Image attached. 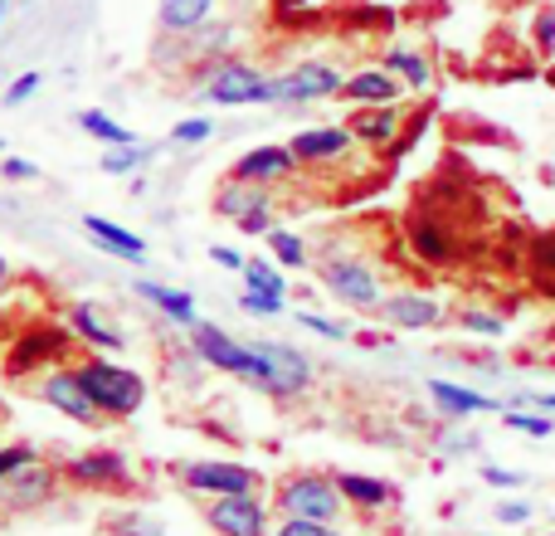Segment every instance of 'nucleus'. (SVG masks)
<instances>
[{"instance_id":"obj_1","label":"nucleus","mask_w":555,"mask_h":536,"mask_svg":"<svg viewBox=\"0 0 555 536\" xmlns=\"http://www.w3.org/2000/svg\"><path fill=\"white\" fill-rule=\"evenodd\" d=\"M78 385H83V395L103 410V420H127V414H137L146 400V381L117 361L78 366Z\"/></svg>"},{"instance_id":"obj_2","label":"nucleus","mask_w":555,"mask_h":536,"mask_svg":"<svg viewBox=\"0 0 555 536\" xmlns=\"http://www.w3.org/2000/svg\"><path fill=\"white\" fill-rule=\"evenodd\" d=\"M249 385H259L263 395H278V400L302 395L307 385H312V361H307L297 346H287V342H254Z\"/></svg>"},{"instance_id":"obj_3","label":"nucleus","mask_w":555,"mask_h":536,"mask_svg":"<svg viewBox=\"0 0 555 536\" xmlns=\"http://www.w3.org/2000/svg\"><path fill=\"white\" fill-rule=\"evenodd\" d=\"M205 98L215 107H254V103H278V78H263L254 64L244 59H220L210 68Z\"/></svg>"},{"instance_id":"obj_4","label":"nucleus","mask_w":555,"mask_h":536,"mask_svg":"<svg viewBox=\"0 0 555 536\" xmlns=\"http://www.w3.org/2000/svg\"><path fill=\"white\" fill-rule=\"evenodd\" d=\"M346 508L336 478H322V473H293V478L278 488V512L283 518H307V522H336Z\"/></svg>"},{"instance_id":"obj_5","label":"nucleus","mask_w":555,"mask_h":536,"mask_svg":"<svg viewBox=\"0 0 555 536\" xmlns=\"http://www.w3.org/2000/svg\"><path fill=\"white\" fill-rule=\"evenodd\" d=\"M322 288L336 297L341 307H380L385 293H380V273H375L365 259H351V254H341V259H322Z\"/></svg>"},{"instance_id":"obj_6","label":"nucleus","mask_w":555,"mask_h":536,"mask_svg":"<svg viewBox=\"0 0 555 536\" xmlns=\"http://www.w3.org/2000/svg\"><path fill=\"white\" fill-rule=\"evenodd\" d=\"M191 356H201L205 366H215V371L234 375V381H249V375H254V346L234 342L224 327L195 322V327H191Z\"/></svg>"},{"instance_id":"obj_7","label":"nucleus","mask_w":555,"mask_h":536,"mask_svg":"<svg viewBox=\"0 0 555 536\" xmlns=\"http://www.w3.org/2000/svg\"><path fill=\"white\" fill-rule=\"evenodd\" d=\"M181 483L191 493H210V498H234V493H259V473L249 463L210 459V463H185Z\"/></svg>"},{"instance_id":"obj_8","label":"nucleus","mask_w":555,"mask_h":536,"mask_svg":"<svg viewBox=\"0 0 555 536\" xmlns=\"http://www.w3.org/2000/svg\"><path fill=\"white\" fill-rule=\"evenodd\" d=\"M205 522H210L220 536H273L269 532V508H263L259 493H234V498H215L205 508Z\"/></svg>"},{"instance_id":"obj_9","label":"nucleus","mask_w":555,"mask_h":536,"mask_svg":"<svg viewBox=\"0 0 555 536\" xmlns=\"http://www.w3.org/2000/svg\"><path fill=\"white\" fill-rule=\"evenodd\" d=\"M346 88V78L336 74L332 64H317V59H307V64L287 68L283 78H278V103H322V98H336Z\"/></svg>"},{"instance_id":"obj_10","label":"nucleus","mask_w":555,"mask_h":536,"mask_svg":"<svg viewBox=\"0 0 555 536\" xmlns=\"http://www.w3.org/2000/svg\"><path fill=\"white\" fill-rule=\"evenodd\" d=\"M39 395H44V405H54V410L68 414L74 424H103V410L83 395L78 371H49L44 381H39Z\"/></svg>"},{"instance_id":"obj_11","label":"nucleus","mask_w":555,"mask_h":536,"mask_svg":"<svg viewBox=\"0 0 555 536\" xmlns=\"http://www.w3.org/2000/svg\"><path fill=\"white\" fill-rule=\"evenodd\" d=\"M297 156H293V146H254V152H244L240 162H234V181H249V186H273V181H287V176L297 171Z\"/></svg>"},{"instance_id":"obj_12","label":"nucleus","mask_w":555,"mask_h":536,"mask_svg":"<svg viewBox=\"0 0 555 536\" xmlns=\"http://www.w3.org/2000/svg\"><path fill=\"white\" fill-rule=\"evenodd\" d=\"M54 488H59V473L54 469H44V463H29V469H20L10 483H0V502L5 508H20V512H35V508H44L49 498H54Z\"/></svg>"},{"instance_id":"obj_13","label":"nucleus","mask_w":555,"mask_h":536,"mask_svg":"<svg viewBox=\"0 0 555 536\" xmlns=\"http://www.w3.org/2000/svg\"><path fill=\"white\" fill-rule=\"evenodd\" d=\"M68 483H83V488H117L127 483V459L113 449H93V454H74L64 463Z\"/></svg>"},{"instance_id":"obj_14","label":"nucleus","mask_w":555,"mask_h":536,"mask_svg":"<svg viewBox=\"0 0 555 536\" xmlns=\"http://www.w3.org/2000/svg\"><path fill=\"white\" fill-rule=\"evenodd\" d=\"M375 312H380V322L400 327V332H424V327L439 322V303L424 293H390Z\"/></svg>"},{"instance_id":"obj_15","label":"nucleus","mask_w":555,"mask_h":536,"mask_svg":"<svg viewBox=\"0 0 555 536\" xmlns=\"http://www.w3.org/2000/svg\"><path fill=\"white\" fill-rule=\"evenodd\" d=\"M400 88L404 84L390 74V68L375 64V68H361V74L346 78L341 98H346V103H356V107H380V103H395V98H400Z\"/></svg>"},{"instance_id":"obj_16","label":"nucleus","mask_w":555,"mask_h":536,"mask_svg":"<svg viewBox=\"0 0 555 536\" xmlns=\"http://www.w3.org/2000/svg\"><path fill=\"white\" fill-rule=\"evenodd\" d=\"M210 20H215V0H162V5H156V25H162V35L195 39Z\"/></svg>"},{"instance_id":"obj_17","label":"nucleus","mask_w":555,"mask_h":536,"mask_svg":"<svg viewBox=\"0 0 555 536\" xmlns=\"http://www.w3.org/2000/svg\"><path fill=\"white\" fill-rule=\"evenodd\" d=\"M83 230L93 234V244H98V250L117 254V259H127V264H142V259H146V240H142V234L122 230V225L103 220V215H83Z\"/></svg>"},{"instance_id":"obj_18","label":"nucleus","mask_w":555,"mask_h":536,"mask_svg":"<svg viewBox=\"0 0 555 536\" xmlns=\"http://www.w3.org/2000/svg\"><path fill=\"white\" fill-rule=\"evenodd\" d=\"M346 127H351L356 142L390 146L395 137H400V113H395V103H380V107H356V113L346 117Z\"/></svg>"},{"instance_id":"obj_19","label":"nucleus","mask_w":555,"mask_h":536,"mask_svg":"<svg viewBox=\"0 0 555 536\" xmlns=\"http://www.w3.org/2000/svg\"><path fill=\"white\" fill-rule=\"evenodd\" d=\"M68 332H78L88 346H98V352H113V356H122L127 352V342H122V332H117L113 322H103L98 317V307H88V303H74L68 307Z\"/></svg>"},{"instance_id":"obj_20","label":"nucleus","mask_w":555,"mask_h":536,"mask_svg":"<svg viewBox=\"0 0 555 536\" xmlns=\"http://www.w3.org/2000/svg\"><path fill=\"white\" fill-rule=\"evenodd\" d=\"M351 142H356L351 127H307V132H297L287 146H293L297 162H332V156H341Z\"/></svg>"},{"instance_id":"obj_21","label":"nucleus","mask_w":555,"mask_h":536,"mask_svg":"<svg viewBox=\"0 0 555 536\" xmlns=\"http://www.w3.org/2000/svg\"><path fill=\"white\" fill-rule=\"evenodd\" d=\"M404 234H410V250L420 254L424 264H449L453 250H459V244H453V234H449V225H439V220H420V215H414Z\"/></svg>"},{"instance_id":"obj_22","label":"nucleus","mask_w":555,"mask_h":536,"mask_svg":"<svg viewBox=\"0 0 555 536\" xmlns=\"http://www.w3.org/2000/svg\"><path fill=\"white\" fill-rule=\"evenodd\" d=\"M259 205H273L269 186H249V181H234V176L220 186V195H215V210H220L224 220H234V225H240L244 215H254Z\"/></svg>"},{"instance_id":"obj_23","label":"nucleus","mask_w":555,"mask_h":536,"mask_svg":"<svg viewBox=\"0 0 555 536\" xmlns=\"http://www.w3.org/2000/svg\"><path fill=\"white\" fill-rule=\"evenodd\" d=\"M336 488H341L346 508H356V512H380L390 502V483L365 478V473H336Z\"/></svg>"},{"instance_id":"obj_24","label":"nucleus","mask_w":555,"mask_h":536,"mask_svg":"<svg viewBox=\"0 0 555 536\" xmlns=\"http://www.w3.org/2000/svg\"><path fill=\"white\" fill-rule=\"evenodd\" d=\"M429 395L434 405H439L443 414H482V410H498V400H488V395L468 391V385H453V381H429Z\"/></svg>"},{"instance_id":"obj_25","label":"nucleus","mask_w":555,"mask_h":536,"mask_svg":"<svg viewBox=\"0 0 555 536\" xmlns=\"http://www.w3.org/2000/svg\"><path fill=\"white\" fill-rule=\"evenodd\" d=\"M137 297H146V303H156L171 322L181 327H195L201 317H195V297L191 293H176V288H162V283H146V278H137Z\"/></svg>"},{"instance_id":"obj_26","label":"nucleus","mask_w":555,"mask_h":536,"mask_svg":"<svg viewBox=\"0 0 555 536\" xmlns=\"http://www.w3.org/2000/svg\"><path fill=\"white\" fill-rule=\"evenodd\" d=\"M385 68H390V74L400 78L404 88H414V93H424V88L434 84V68H429V59H424V54H414V49H404V44H395L390 54H385Z\"/></svg>"},{"instance_id":"obj_27","label":"nucleus","mask_w":555,"mask_h":536,"mask_svg":"<svg viewBox=\"0 0 555 536\" xmlns=\"http://www.w3.org/2000/svg\"><path fill=\"white\" fill-rule=\"evenodd\" d=\"M78 127H83L88 137H98L103 146H132V142H137V137L127 132L122 123H113L103 107H88V113H78Z\"/></svg>"},{"instance_id":"obj_28","label":"nucleus","mask_w":555,"mask_h":536,"mask_svg":"<svg viewBox=\"0 0 555 536\" xmlns=\"http://www.w3.org/2000/svg\"><path fill=\"white\" fill-rule=\"evenodd\" d=\"M269 250H273V259L283 264V268H307V244H302V234L273 230V234H269Z\"/></svg>"},{"instance_id":"obj_29","label":"nucleus","mask_w":555,"mask_h":536,"mask_svg":"<svg viewBox=\"0 0 555 536\" xmlns=\"http://www.w3.org/2000/svg\"><path fill=\"white\" fill-rule=\"evenodd\" d=\"M59 346H64V342H59V336H54V332H39V336H25V342H20V346H15V361H10V366H15V371H25V366H39V361H49V356H44V352H59Z\"/></svg>"},{"instance_id":"obj_30","label":"nucleus","mask_w":555,"mask_h":536,"mask_svg":"<svg viewBox=\"0 0 555 536\" xmlns=\"http://www.w3.org/2000/svg\"><path fill=\"white\" fill-rule=\"evenodd\" d=\"M244 288H254V293H287V278L278 273V264L249 259L244 264Z\"/></svg>"},{"instance_id":"obj_31","label":"nucleus","mask_w":555,"mask_h":536,"mask_svg":"<svg viewBox=\"0 0 555 536\" xmlns=\"http://www.w3.org/2000/svg\"><path fill=\"white\" fill-rule=\"evenodd\" d=\"M146 156H152V152H146V146H107V152H103V171L107 176H132L137 171V166H146Z\"/></svg>"},{"instance_id":"obj_32","label":"nucleus","mask_w":555,"mask_h":536,"mask_svg":"<svg viewBox=\"0 0 555 536\" xmlns=\"http://www.w3.org/2000/svg\"><path fill=\"white\" fill-rule=\"evenodd\" d=\"M240 307L244 312H254V317H283L287 312V293H254V288H244Z\"/></svg>"},{"instance_id":"obj_33","label":"nucleus","mask_w":555,"mask_h":536,"mask_svg":"<svg viewBox=\"0 0 555 536\" xmlns=\"http://www.w3.org/2000/svg\"><path fill=\"white\" fill-rule=\"evenodd\" d=\"M210 137H215L210 117H185V123L171 127V142H181V146H201V142H210Z\"/></svg>"},{"instance_id":"obj_34","label":"nucleus","mask_w":555,"mask_h":536,"mask_svg":"<svg viewBox=\"0 0 555 536\" xmlns=\"http://www.w3.org/2000/svg\"><path fill=\"white\" fill-rule=\"evenodd\" d=\"M201 35H205V39H201V54H205V59H215V64H220V59H230V39H234L230 25H215V20H210Z\"/></svg>"},{"instance_id":"obj_35","label":"nucleus","mask_w":555,"mask_h":536,"mask_svg":"<svg viewBox=\"0 0 555 536\" xmlns=\"http://www.w3.org/2000/svg\"><path fill=\"white\" fill-rule=\"evenodd\" d=\"M507 430H517V434H537V439H546V434H555V424H551V414H546V410H541V414L507 410Z\"/></svg>"},{"instance_id":"obj_36","label":"nucleus","mask_w":555,"mask_h":536,"mask_svg":"<svg viewBox=\"0 0 555 536\" xmlns=\"http://www.w3.org/2000/svg\"><path fill=\"white\" fill-rule=\"evenodd\" d=\"M29 463H35L29 444H5V449H0V483H10L20 469H29Z\"/></svg>"},{"instance_id":"obj_37","label":"nucleus","mask_w":555,"mask_h":536,"mask_svg":"<svg viewBox=\"0 0 555 536\" xmlns=\"http://www.w3.org/2000/svg\"><path fill=\"white\" fill-rule=\"evenodd\" d=\"M273 536H341L332 522H307V518H283L273 527Z\"/></svg>"},{"instance_id":"obj_38","label":"nucleus","mask_w":555,"mask_h":536,"mask_svg":"<svg viewBox=\"0 0 555 536\" xmlns=\"http://www.w3.org/2000/svg\"><path fill=\"white\" fill-rule=\"evenodd\" d=\"M39 84H44V78H39L35 68H29V74H20L15 84L5 88V98H0V103H5V107H20V103H29V98L39 93Z\"/></svg>"},{"instance_id":"obj_39","label":"nucleus","mask_w":555,"mask_h":536,"mask_svg":"<svg viewBox=\"0 0 555 536\" xmlns=\"http://www.w3.org/2000/svg\"><path fill=\"white\" fill-rule=\"evenodd\" d=\"M297 322H302L307 332L326 336V342H346V322H326L322 312H297Z\"/></svg>"},{"instance_id":"obj_40","label":"nucleus","mask_w":555,"mask_h":536,"mask_svg":"<svg viewBox=\"0 0 555 536\" xmlns=\"http://www.w3.org/2000/svg\"><path fill=\"white\" fill-rule=\"evenodd\" d=\"M240 230H244V234H263V240H269V234L278 230V215H273V205H259V210H254V215H244V220H240Z\"/></svg>"},{"instance_id":"obj_41","label":"nucleus","mask_w":555,"mask_h":536,"mask_svg":"<svg viewBox=\"0 0 555 536\" xmlns=\"http://www.w3.org/2000/svg\"><path fill=\"white\" fill-rule=\"evenodd\" d=\"M459 322L468 327V332H478V336H502V332H507V322H502V317H492V312H463Z\"/></svg>"},{"instance_id":"obj_42","label":"nucleus","mask_w":555,"mask_h":536,"mask_svg":"<svg viewBox=\"0 0 555 536\" xmlns=\"http://www.w3.org/2000/svg\"><path fill=\"white\" fill-rule=\"evenodd\" d=\"M531 259H537V268L551 278V288H555V234H546V240L531 244Z\"/></svg>"},{"instance_id":"obj_43","label":"nucleus","mask_w":555,"mask_h":536,"mask_svg":"<svg viewBox=\"0 0 555 536\" xmlns=\"http://www.w3.org/2000/svg\"><path fill=\"white\" fill-rule=\"evenodd\" d=\"M0 176H5V181H35L39 166L25 162V156H5V162H0Z\"/></svg>"},{"instance_id":"obj_44","label":"nucleus","mask_w":555,"mask_h":536,"mask_svg":"<svg viewBox=\"0 0 555 536\" xmlns=\"http://www.w3.org/2000/svg\"><path fill=\"white\" fill-rule=\"evenodd\" d=\"M537 44L546 49V54L555 49V10H541L537 15Z\"/></svg>"},{"instance_id":"obj_45","label":"nucleus","mask_w":555,"mask_h":536,"mask_svg":"<svg viewBox=\"0 0 555 536\" xmlns=\"http://www.w3.org/2000/svg\"><path fill=\"white\" fill-rule=\"evenodd\" d=\"M482 478H488L492 488H521V483H527V473H512V469H482Z\"/></svg>"},{"instance_id":"obj_46","label":"nucleus","mask_w":555,"mask_h":536,"mask_svg":"<svg viewBox=\"0 0 555 536\" xmlns=\"http://www.w3.org/2000/svg\"><path fill=\"white\" fill-rule=\"evenodd\" d=\"M210 259L220 268H240V273H244V264H249L240 250H230V244H210Z\"/></svg>"},{"instance_id":"obj_47","label":"nucleus","mask_w":555,"mask_h":536,"mask_svg":"<svg viewBox=\"0 0 555 536\" xmlns=\"http://www.w3.org/2000/svg\"><path fill=\"white\" fill-rule=\"evenodd\" d=\"M498 518L507 522V527H517V522H527V518H531V508H527V502H502Z\"/></svg>"},{"instance_id":"obj_48","label":"nucleus","mask_w":555,"mask_h":536,"mask_svg":"<svg viewBox=\"0 0 555 536\" xmlns=\"http://www.w3.org/2000/svg\"><path fill=\"white\" fill-rule=\"evenodd\" d=\"M10 283V264H5V254H0V288Z\"/></svg>"},{"instance_id":"obj_49","label":"nucleus","mask_w":555,"mask_h":536,"mask_svg":"<svg viewBox=\"0 0 555 536\" xmlns=\"http://www.w3.org/2000/svg\"><path fill=\"white\" fill-rule=\"evenodd\" d=\"M0 20H5V0H0Z\"/></svg>"},{"instance_id":"obj_50","label":"nucleus","mask_w":555,"mask_h":536,"mask_svg":"<svg viewBox=\"0 0 555 536\" xmlns=\"http://www.w3.org/2000/svg\"><path fill=\"white\" fill-rule=\"evenodd\" d=\"M0 156H5V142H0Z\"/></svg>"},{"instance_id":"obj_51","label":"nucleus","mask_w":555,"mask_h":536,"mask_svg":"<svg viewBox=\"0 0 555 536\" xmlns=\"http://www.w3.org/2000/svg\"><path fill=\"white\" fill-rule=\"evenodd\" d=\"M551 536H555V532H551Z\"/></svg>"}]
</instances>
